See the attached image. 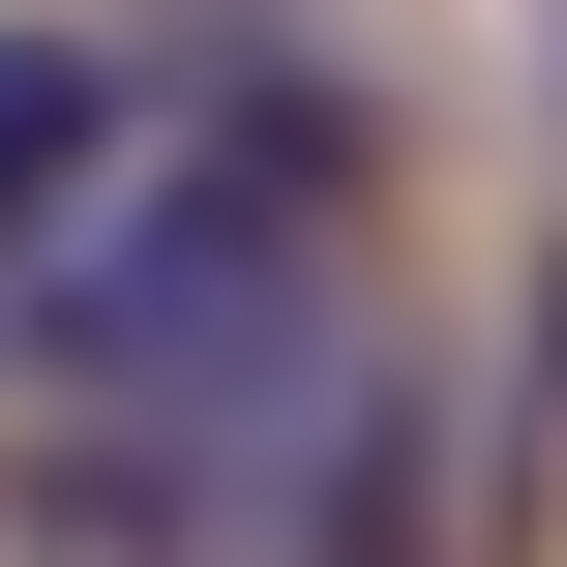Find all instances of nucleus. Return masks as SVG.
Returning a JSON list of instances; mask_svg holds the SVG:
<instances>
[{
  "label": "nucleus",
  "instance_id": "2",
  "mask_svg": "<svg viewBox=\"0 0 567 567\" xmlns=\"http://www.w3.org/2000/svg\"><path fill=\"white\" fill-rule=\"evenodd\" d=\"M538 359H567V299H538Z\"/></svg>",
  "mask_w": 567,
  "mask_h": 567
},
{
  "label": "nucleus",
  "instance_id": "1",
  "mask_svg": "<svg viewBox=\"0 0 567 567\" xmlns=\"http://www.w3.org/2000/svg\"><path fill=\"white\" fill-rule=\"evenodd\" d=\"M120 150H150V90H120L90 30H0V299H30L90 209H120Z\"/></svg>",
  "mask_w": 567,
  "mask_h": 567
}]
</instances>
